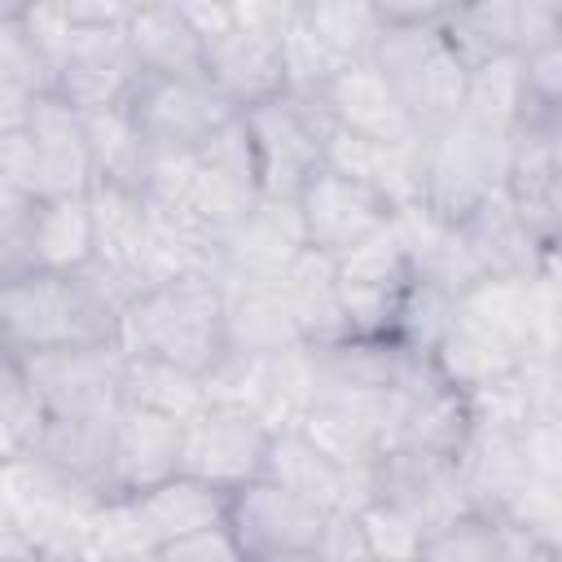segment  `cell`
Instances as JSON below:
<instances>
[{
	"mask_svg": "<svg viewBox=\"0 0 562 562\" xmlns=\"http://www.w3.org/2000/svg\"><path fill=\"white\" fill-rule=\"evenodd\" d=\"M75 31H97V26H123L132 4L127 0H48Z\"/></svg>",
	"mask_w": 562,
	"mask_h": 562,
	"instance_id": "41",
	"label": "cell"
},
{
	"mask_svg": "<svg viewBox=\"0 0 562 562\" xmlns=\"http://www.w3.org/2000/svg\"><path fill=\"white\" fill-rule=\"evenodd\" d=\"M158 558L167 562H241L237 553V540L228 531V522H211V527H198L171 544L158 549Z\"/></svg>",
	"mask_w": 562,
	"mask_h": 562,
	"instance_id": "39",
	"label": "cell"
},
{
	"mask_svg": "<svg viewBox=\"0 0 562 562\" xmlns=\"http://www.w3.org/2000/svg\"><path fill=\"white\" fill-rule=\"evenodd\" d=\"M123 35L132 44L140 75H162V79H198L202 75L206 40L193 31V22L171 0L136 4L123 22Z\"/></svg>",
	"mask_w": 562,
	"mask_h": 562,
	"instance_id": "24",
	"label": "cell"
},
{
	"mask_svg": "<svg viewBox=\"0 0 562 562\" xmlns=\"http://www.w3.org/2000/svg\"><path fill=\"white\" fill-rule=\"evenodd\" d=\"M189 22H193V31L206 40V35H215V31H224V26H233V13H228V0H171Z\"/></svg>",
	"mask_w": 562,
	"mask_h": 562,
	"instance_id": "43",
	"label": "cell"
},
{
	"mask_svg": "<svg viewBox=\"0 0 562 562\" xmlns=\"http://www.w3.org/2000/svg\"><path fill=\"white\" fill-rule=\"evenodd\" d=\"M92 255H97V246H92L88 193L35 198L31 233H26V268L79 272L92 263Z\"/></svg>",
	"mask_w": 562,
	"mask_h": 562,
	"instance_id": "30",
	"label": "cell"
},
{
	"mask_svg": "<svg viewBox=\"0 0 562 562\" xmlns=\"http://www.w3.org/2000/svg\"><path fill=\"white\" fill-rule=\"evenodd\" d=\"M334 272H338V299H342L347 329L391 338L400 299L413 285V263L404 255V241H400L395 224L386 220L378 233H369L347 255H338Z\"/></svg>",
	"mask_w": 562,
	"mask_h": 562,
	"instance_id": "9",
	"label": "cell"
},
{
	"mask_svg": "<svg viewBox=\"0 0 562 562\" xmlns=\"http://www.w3.org/2000/svg\"><path fill=\"white\" fill-rule=\"evenodd\" d=\"M26 378L53 417H105L119 408L123 382V351L119 342H83L26 356Z\"/></svg>",
	"mask_w": 562,
	"mask_h": 562,
	"instance_id": "11",
	"label": "cell"
},
{
	"mask_svg": "<svg viewBox=\"0 0 562 562\" xmlns=\"http://www.w3.org/2000/svg\"><path fill=\"white\" fill-rule=\"evenodd\" d=\"M224 522L241 562H321L329 514L259 474L228 492Z\"/></svg>",
	"mask_w": 562,
	"mask_h": 562,
	"instance_id": "5",
	"label": "cell"
},
{
	"mask_svg": "<svg viewBox=\"0 0 562 562\" xmlns=\"http://www.w3.org/2000/svg\"><path fill=\"white\" fill-rule=\"evenodd\" d=\"M224 290V342L237 356H263L303 342L277 281H220Z\"/></svg>",
	"mask_w": 562,
	"mask_h": 562,
	"instance_id": "29",
	"label": "cell"
},
{
	"mask_svg": "<svg viewBox=\"0 0 562 562\" xmlns=\"http://www.w3.org/2000/svg\"><path fill=\"white\" fill-rule=\"evenodd\" d=\"M294 206H299L307 246L329 259L347 255L356 241H364L395 215V206L378 189H369L364 180L342 176L325 162L303 180V189L294 193Z\"/></svg>",
	"mask_w": 562,
	"mask_h": 562,
	"instance_id": "12",
	"label": "cell"
},
{
	"mask_svg": "<svg viewBox=\"0 0 562 562\" xmlns=\"http://www.w3.org/2000/svg\"><path fill=\"white\" fill-rule=\"evenodd\" d=\"M22 132L31 145V193L35 198L88 193L92 158H88L83 114L66 97H57L53 88H40L26 105Z\"/></svg>",
	"mask_w": 562,
	"mask_h": 562,
	"instance_id": "17",
	"label": "cell"
},
{
	"mask_svg": "<svg viewBox=\"0 0 562 562\" xmlns=\"http://www.w3.org/2000/svg\"><path fill=\"white\" fill-rule=\"evenodd\" d=\"M316 391V360L307 342L263 351V356H237L228 351L211 373H206V395L211 400H237L246 404L263 426H299Z\"/></svg>",
	"mask_w": 562,
	"mask_h": 562,
	"instance_id": "8",
	"label": "cell"
},
{
	"mask_svg": "<svg viewBox=\"0 0 562 562\" xmlns=\"http://www.w3.org/2000/svg\"><path fill=\"white\" fill-rule=\"evenodd\" d=\"M127 110H132V119H136V127H140L149 149H193L224 119L237 114L206 83V75H198V79L140 75L136 92L127 97Z\"/></svg>",
	"mask_w": 562,
	"mask_h": 562,
	"instance_id": "15",
	"label": "cell"
},
{
	"mask_svg": "<svg viewBox=\"0 0 562 562\" xmlns=\"http://www.w3.org/2000/svg\"><path fill=\"white\" fill-rule=\"evenodd\" d=\"M119 395L127 404H145V408H158V413L180 417V422L211 400L206 395V378H198V373H189L180 364L154 360V356H123Z\"/></svg>",
	"mask_w": 562,
	"mask_h": 562,
	"instance_id": "33",
	"label": "cell"
},
{
	"mask_svg": "<svg viewBox=\"0 0 562 562\" xmlns=\"http://www.w3.org/2000/svg\"><path fill=\"white\" fill-rule=\"evenodd\" d=\"M44 417L48 413H44L40 391L26 378V364L0 351V465L31 452Z\"/></svg>",
	"mask_w": 562,
	"mask_h": 562,
	"instance_id": "34",
	"label": "cell"
},
{
	"mask_svg": "<svg viewBox=\"0 0 562 562\" xmlns=\"http://www.w3.org/2000/svg\"><path fill=\"white\" fill-rule=\"evenodd\" d=\"M136 83H140V66L132 57V44H127L123 26L75 31L66 53L48 70V88L57 97H66L75 110L127 105Z\"/></svg>",
	"mask_w": 562,
	"mask_h": 562,
	"instance_id": "16",
	"label": "cell"
},
{
	"mask_svg": "<svg viewBox=\"0 0 562 562\" xmlns=\"http://www.w3.org/2000/svg\"><path fill=\"white\" fill-rule=\"evenodd\" d=\"M369 57L382 66L391 88L400 92L404 110L413 114L417 132H430L448 123L465 101L470 61L443 31V22H417V26H382Z\"/></svg>",
	"mask_w": 562,
	"mask_h": 562,
	"instance_id": "4",
	"label": "cell"
},
{
	"mask_svg": "<svg viewBox=\"0 0 562 562\" xmlns=\"http://www.w3.org/2000/svg\"><path fill=\"white\" fill-rule=\"evenodd\" d=\"M110 422L105 417H44L35 443H31V461H40L44 470H53L57 479L83 487L97 501H110L105 492V457H110Z\"/></svg>",
	"mask_w": 562,
	"mask_h": 562,
	"instance_id": "23",
	"label": "cell"
},
{
	"mask_svg": "<svg viewBox=\"0 0 562 562\" xmlns=\"http://www.w3.org/2000/svg\"><path fill=\"white\" fill-rule=\"evenodd\" d=\"M382 26H417V22H439L452 0H369Z\"/></svg>",
	"mask_w": 562,
	"mask_h": 562,
	"instance_id": "42",
	"label": "cell"
},
{
	"mask_svg": "<svg viewBox=\"0 0 562 562\" xmlns=\"http://www.w3.org/2000/svg\"><path fill=\"white\" fill-rule=\"evenodd\" d=\"M299 22L342 61V57H360L373 48L382 22L373 13L369 0H303L299 4Z\"/></svg>",
	"mask_w": 562,
	"mask_h": 562,
	"instance_id": "35",
	"label": "cell"
},
{
	"mask_svg": "<svg viewBox=\"0 0 562 562\" xmlns=\"http://www.w3.org/2000/svg\"><path fill=\"white\" fill-rule=\"evenodd\" d=\"M83 114V136H88V158H92V180L105 184H127L140 189L149 145L132 119L127 105H105V110H79Z\"/></svg>",
	"mask_w": 562,
	"mask_h": 562,
	"instance_id": "31",
	"label": "cell"
},
{
	"mask_svg": "<svg viewBox=\"0 0 562 562\" xmlns=\"http://www.w3.org/2000/svg\"><path fill=\"white\" fill-rule=\"evenodd\" d=\"M356 527H360V540H364L369 558H422V527L386 501L369 496L356 509Z\"/></svg>",
	"mask_w": 562,
	"mask_h": 562,
	"instance_id": "37",
	"label": "cell"
},
{
	"mask_svg": "<svg viewBox=\"0 0 562 562\" xmlns=\"http://www.w3.org/2000/svg\"><path fill=\"white\" fill-rule=\"evenodd\" d=\"M417 145L422 140H369L342 127H325V167L364 180L369 189H378L391 206L417 202Z\"/></svg>",
	"mask_w": 562,
	"mask_h": 562,
	"instance_id": "25",
	"label": "cell"
},
{
	"mask_svg": "<svg viewBox=\"0 0 562 562\" xmlns=\"http://www.w3.org/2000/svg\"><path fill=\"white\" fill-rule=\"evenodd\" d=\"M119 325V299L92 268L48 272L18 268L0 272V351L4 356H40L57 347L110 342Z\"/></svg>",
	"mask_w": 562,
	"mask_h": 562,
	"instance_id": "1",
	"label": "cell"
},
{
	"mask_svg": "<svg viewBox=\"0 0 562 562\" xmlns=\"http://www.w3.org/2000/svg\"><path fill=\"white\" fill-rule=\"evenodd\" d=\"M501 193L540 246L558 250L562 228V119H518Z\"/></svg>",
	"mask_w": 562,
	"mask_h": 562,
	"instance_id": "10",
	"label": "cell"
},
{
	"mask_svg": "<svg viewBox=\"0 0 562 562\" xmlns=\"http://www.w3.org/2000/svg\"><path fill=\"white\" fill-rule=\"evenodd\" d=\"M277 290L299 325V338L307 347H325V342H338L347 338V316H342V299H338V272H334V259L303 246L294 255V263L277 277Z\"/></svg>",
	"mask_w": 562,
	"mask_h": 562,
	"instance_id": "27",
	"label": "cell"
},
{
	"mask_svg": "<svg viewBox=\"0 0 562 562\" xmlns=\"http://www.w3.org/2000/svg\"><path fill=\"white\" fill-rule=\"evenodd\" d=\"M439 22H443V31L452 35V44L461 48V57L470 66L522 48V9H518V0H452Z\"/></svg>",
	"mask_w": 562,
	"mask_h": 562,
	"instance_id": "32",
	"label": "cell"
},
{
	"mask_svg": "<svg viewBox=\"0 0 562 562\" xmlns=\"http://www.w3.org/2000/svg\"><path fill=\"white\" fill-rule=\"evenodd\" d=\"M127 4H132V9H136V4H158V0H127Z\"/></svg>",
	"mask_w": 562,
	"mask_h": 562,
	"instance_id": "45",
	"label": "cell"
},
{
	"mask_svg": "<svg viewBox=\"0 0 562 562\" xmlns=\"http://www.w3.org/2000/svg\"><path fill=\"white\" fill-rule=\"evenodd\" d=\"M307 246L294 198L259 193L246 215L220 237V272L215 281H277L294 255Z\"/></svg>",
	"mask_w": 562,
	"mask_h": 562,
	"instance_id": "18",
	"label": "cell"
},
{
	"mask_svg": "<svg viewBox=\"0 0 562 562\" xmlns=\"http://www.w3.org/2000/svg\"><path fill=\"white\" fill-rule=\"evenodd\" d=\"M312 101L342 132H356V136H369V140H395V145L422 140L413 114L404 110L400 92L391 88V79L382 75V66L369 53L342 57Z\"/></svg>",
	"mask_w": 562,
	"mask_h": 562,
	"instance_id": "14",
	"label": "cell"
},
{
	"mask_svg": "<svg viewBox=\"0 0 562 562\" xmlns=\"http://www.w3.org/2000/svg\"><path fill=\"white\" fill-rule=\"evenodd\" d=\"M123 356H154L206 378L224 356V290L215 277L193 272L136 290L114 325Z\"/></svg>",
	"mask_w": 562,
	"mask_h": 562,
	"instance_id": "2",
	"label": "cell"
},
{
	"mask_svg": "<svg viewBox=\"0 0 562 562\" xmlns=\"http://www.w3.org/2000/svg\"><path fill=\"white\" fill-rule=\"evenodd\" d=\"M263 479L290 487L294 496L312 501L325 514H351L369 501V470L334 461L321 443H312L299 426H281L268 439Z\"/></svg>",
	"mask_w": 562,
	"mask_h": 562,
	"instance_id": "19",
	"label": "cell"
},
{
	"mask_svg": "<svg viewBox=\"0 0 562 562\" xmlns=\"http://www.w3.org/2000/svg\"><path fill=\"white\" fill-rule=\"evenodd\" d=\"M88 215H92V263L123 277L132 290H140L136 281V250H140V237H145V224H149V202L140 189H127V184H105V180H92L88 184Z\"/></svg>",
	"mask_w": 562,
	"mask_h": 562,
	"instance_id": "28",
	"label": "cell"
},
{
	"mask_svg": "<svg viewBox=\"0 0 562 562\" xmlns=\"http://www.w3.org/2000/svg\"><path fill=\"white\" fill-rule=\"evenodd\" d=\"M474 263L483 277L492 272H540L544 263L558 259L553 246H540L527 224L514 215V206L505 202V193H492L487 202H479L465 220H457Z\"/></svg>",
	"mask_w": 562,
	"mask_h": 562,
	"instance_id": "26",
	"label": "cell"
},
{
	"mask_svg": "<svg viewBox=\"0 0 562 562\" xmlns=\"http://www.w3.org/2000/svg\"><path fill=\"white\" fill-rule=\"evenodd\" d=\"M31 9V0H0V22H18Z\"/></svg>",
	"mask_w": 562,
	"mask_h": 562,
	"instance_id": "44",
	"label": "cell"
},
{
	"mask_svg": "<svg viewBox=\"0 0 562 562\" xmlns=\"http://www.w3.org/2000/svg\"><path fill=\"white\" fill-rule=\"evenodd\" d=\"M123 501H127V514H132L149 558H158L162 544H171L198 527L224 522V514H228V492H220L193 474H180V470L140 487L136 496H123Z\"/></svg>",
	"mask_w": 562,
	"mask_h": 562,
	"instance_id": "22",
	"label": "cell"
},
{
	"mask_svg": "<svg viewBox=\"0 0 562 562\" xmlns=\"http://www.w3.org/2000/svg\"><path fill=\"white\" fill-rule=\"evenodd\" d=\"M250 149H255V171H259V193L268 198H294L303 180L325 162V127L329 119L312 97H268L250 110H241Z\"/></svg>",
	"mask_w": 562,
	"mask_h": 562,
	"instance_id": "6",
	"label": "cell"
},
{
	"mask_svg": "<svg viewBox=\"0 0 562 562\" xmlns=\"http://www.w3.org/2000/svg\"><path fill=\"white\" fill-rule=\"evenodd\" d=\"M176 465H180V417L119 400L114 422H110L105 492L136 496L140 487L176 474Z\"/></svg>",
	"mask_w": 562,
	"mask_h": 562,
	"instance_id": "20",
	"label": "cell"
},
{
	"mask_svg": "<svg viewBox=\"0 0 562 562\" xmlns=\"http://www.w3.org/2000/svg\"><path fill=\"white\" fill-rule=\"evenodd\" d=\"M272 426H263L237 400H206L180 422V474H193L220 492H233L263 474Z\"/></svg>",
	"mask_w": 562,
	"mask_h": 562,
	"instance_id": "7",
	"label": "cell"
},
{
	"mask_svg": "<svg viewBox=\"0 0 562 562\" xmlns=\"http://www.w3.org/2000/svg\"><path fill=\"white\" fill-rule=\"evenodd\" d=\"M35 193L0 184V272L26 268V233H31Z\"/></svg>",
	"mask_w": 562,
	"mask_h": 562,
	"instance_id": "38",
	"label": "cell"
},
{
	"mask_svg": "<svg viewBox=\"0 0 562 562\" xmlns=\"http://www.w3.org/2000/svg\"><path fill=\"white\" fill-rule=\"evenodd\" d=\"M369 496L395 505L404 518H413L426 531H435L439 522H448L452 514L470 509L465 487H461V470L452 457H435L422 448H382L369 465Z\"/></svg>",
	"mask_w": 562,
	"mask_h": 562,
	"instance_id": "13",
	"label": "cell"
},
{
	"mask_svg": "<svg viewBox=\"0 0 562 562\" xmlns=\"http://www.w3.org/2000/svg\"><path fill=\"white\" fill-rule=\"evenodd\" d=\"M299 4H303V0H228V13H233L237 26L281 35V31L299 18Z\"/></svg>",
	"mask_w": 562,
	"mask_h": 562,
	"instance_id": "40",
	"label": "cell"
},
{
	"mask_svg": "<svg viewBox=\"0 0 562 562\" xmlns=\"http://www.w3.org/2000/svg\"><path fill=\"white\" fill-rule=\"evenodd\" d=\"M509 136L465 110H457L448 123L422 132L417 145V202H426L443 220H465L479 202L501 193Z\"/></svg>",
	"mask_w": 562,
	"mask_h": 562,
	"instance_id": "3",
	"label": "cell"
},
{
	"mask_svg": "<svg viewBox=\"0 0 562 562\" xmlns=\"http://www.w3.org/2000/svg\"><path fill=\"white\" fill-rule=\"evenodd\" d=\"M522 119H562V35L518 48Z\"/></svg>",
	"mask_w": 562,
	"mask_h": 562,
	"instance_id": "36",
	"label": "cell"
},
{
	"mask_svg": "<svg viewBox=\"0 0 562 562\" xmlns=\"http://www.w3.org/2000/svg\"><path fill=\"white\" fill-rule=\"evenodd\" d=\"M202 75L206 83L233 105V110H250L268 97L285 92V53H281V35L272 31H250V26H224L215 35H206V53H202Z\"/></svg>",
	"mask_w": 562,
	"mask_h": 562,
	"instance_id": "21",
	"label": "cell"
}]
</instances>
